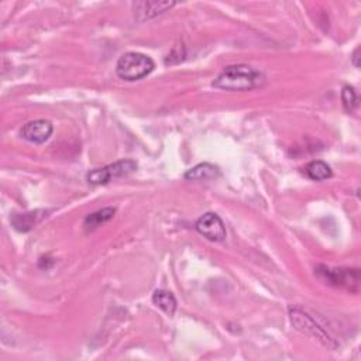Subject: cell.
<instances>
[{
  "label": "cell",
  "instance_id": "cell-5",
  "mask_svg": "<svg viewBox=\"0 0 361 361\" xmlns=\"http://www.w3.org/2000/svg\"><path fill=\"white\" fill-rule=\"evenodd\" d=\"M137 169V162L133 160H122L103 168L88 172L86 180L91 185H106L116 178H123Z\"/></svg>",
  "mask_w": 361,
  "mask_h": 361
},
{
  "label": "cell",
  "instance_id": "cell-8",
  "mask_svg": "<svg viewBox=\"0 0 361 361\" xmlns=\"http://www.w3.org/2000/svg\"><path fill=\"white\" fill-rule=\"evenodd\" d=\"M176 3L175 2H136L133 3V12H135V19L140 23L154 19L169 9H172Z\"/></svg>",
  "mask_w": 361,
  "mask_h": 361
},
{
  "label": "cell",
  "instance_id": "cell-2",
  "mask_svg": "<svg viewBox=\"0 0 361 361\" xmlns=\"http://www.w3.org/2000/svg\"><path fill=\"white\" fill-rule=\"evenodd\" d=\"M155 68L153 59L141 52H126L117 59L116 74L128 82L140 81L148 77Z\"/></svg>",
  "mask_w": 361,
  "mask_h": 361
},
{
  "label": "cell",
  "instance_id": "cell-10",
  "mask_svg": "<svg viewBox=\"0 0 361 361\" xmlns=\"http://www.w3.org/2000/svg\"><path fill=\"white\" fill-rule=\"evenodd\" d=\"M220 175V171L216 165L210 164V162H202L198 164L197 167L188 169L184 174V178L187 180H210L215 179Z\"/></svg>",
  "mask_w": 361,
  "mask_h": 361
},
{
  "label": "cell",
  "instance_id": "cell-12",
  "mask_svg": "<svg viewBox=\"0 0 361 361\" xmlns=\"http://www.w3.org/2000/svg\"><path fill=\"white\" fill-rule=\"evenodd\" d=\"M153 304L164 311L168 316H172L176 311V299L175 296L165 289H157L153 293Z\"/></svg>",
  "mask_w": 361,
  "mask_h": 361
},
{
  "label": "cell",
  "instance_id": "cell-7",
  "mask_svg": "<svg viewBox=\"0 0 361 361\" xmlns=\"http://www.w3.org/2000/svg\"><path fill=\"white\" fill-rule=\"evenodd\" d=\"M54 132V126L49 122V120H33V122H29L27 125L23 126L20 135L22 137L33 144H44L52 135Z\"/></svg>",
  "mask_w": 361,
  "mask_h": 361
},
{
  "label": "cell",
  "instance_id": "cell-11",
  "mask_svg": "<svg viewBox=\"0 0 361 361\" xmlns=\"http://www.w3.org/2000/svg\"><path fill=\"white\" fill-rule=\"evenodd\" d=\"M116 209L114 208H103L98 212H93L91 215H88L84 220V229L86 233L95 231L96 229H99L102 224L107 223L109 220H112L114 217Z\"/></svg>",
  "mask_w": 361,
  "mask_h": 361
},
{
  "label": "cell",
  "instance_id": "cell-9",
  "mask_svg": "<svg viewBox=\"0 0 361 361\" xmlns=\"http://www.w3.org/2000/svg\"><path fill=\"white\" fill-rule=\"evenodd\" d=\"M47 216H48L47 210H31L26 213H15L10 222L17 231L26 233V231H30L33 227H36V224H38Z\"/></svg>",
  "mask_w": 361,
  "mask_h": 361
},
{
  "label": "cell",
  "instance_id": "cell-3",
  "mask_svg": "<svg viewBox=\"0 0 361 361\" xmlns=\"http://www.w3.org/2000/svg\"><path fill=\"white\" fill-rule=\"evenodd\" d=\"M289 319H291L292 326L296 330H299L300 333L316 339L318 341H321L328 348H332V350L337 348L339 344L333 339V336L325 328H322L316 322V319L314 316H311L307 311L300 309V308H291L289 309Z\"/></svg>",
  "mask_w": 361,
  "mask_h": 361
},
{
  "label": "cell",
  "instance_id": "cell-15",
  "mask_svg": "<svg viewBox=\"0 0 361 361\" xmlns=\"http://www.w3.org/2000/svg\"><path fill=\"white\" fill-rule=\"evenodd\" d=\"M351 64L355 67V68H360V48L357 47L354 49V52L351 54Z\"/></svg>",
  "mask_w": 361,
  "mask_h": 361
},
{
  "label": "cell",
  "instance_id": "cell-1",
  "mask_svg": "<svg viewBox=\"0 0 361 361\" xmlns=\"http://www.w3.org/2000/svg\"><path fill=\"white\" fill-rule=\"evenodd\" d=\"M266 75L247 64H236L226 67L213 81V88L230 92H246L264 86Z\"/></svg>",
  "mask_w": 361,
  "mask_h": 361
},
{
  "label": "cell",
  "instance_id": "cell-14",
  "mask_svg": "<svg viewBox=\"0 0 361 361\" xmlns=\"http://www.w3.org/2000/svg\"><path fill=\"white\" fill-rule=\"evenodd\" d=\"M341 103L347 113H351L358 106V96L353 86L346 85L341 91Z\"/></svg>",
  "mask_w": 361,
  "mask_h": 361
},
{
  "label": "cell",
  "instance_id": "cell-4",
  "mask_svg": "<svg viewBox=\"0 0 361 361\" xmlns=\"http://www.w3.org/2000/svg\"><path fill=\"white\" fill-rule=\"evenodd\" d=\"M316 274L319 279L328 285L343 288L350 292H358L360 289V271L357 268H330L319 266Z\"/></svg>",
  "mask_w": 361,
  "mask_h": 361
},
{
  "label": "cell",
  "instance_id": "cell-13",
  "mask_svg": "<svg viewBox=\"0 0 361 361\" xmlns=\"http://www.w3.org/2000/svg\"><path fill=\"white\" fill-rule=\"evenodd\" d=\"M305 172L312 180H326L333 175L332 168L325 161H321V160L309 162L305 167Z\"/></svg>",
  "mask_w": 361,
  "mask_h": 361
},
{
  "label": "cell",
  "instance_id": "cell-6",
  "mask_svg": "<svg viewBox=\"0 0 361 361\" xmlns=\"http://www.w3.org/2000/svg\"><path fill=\"white\" fill-rule=\"evenodd\" d=\"M195 229L201 236H203L205 238L215 243L223 242L226 238V227L223 220L216 213H212V212L202 215L197 220Z\"/></svg>",
  "mask_w": 361,
  "mask_h": 361
}]
</instances>
